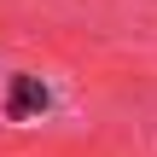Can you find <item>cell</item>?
Here are the masks:
<instances>
[{"mask_svg": "<svg viewBox=\"0 0 157 157\" xmlns=\"http://www.w3.org/2000/svg\"><path fill=\"white\" fill-rule=\"evenodd\" d=\"M47 105H52L47 82L29 76V70H12V82H6V122H29V117H41Z\"/></svg>", "mask_w": 157, "mask_h": 157, "instance_id": "cell-1", "label": "cell"}]
</instances>
